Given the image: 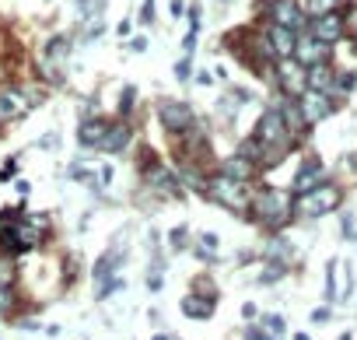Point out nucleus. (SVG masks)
I'll use <instances>...</instances> for the list:
<instances>
[{
	"label": "nucleus",
	"instance_id": "393cba45",
	"mask_svg": "<svg viewBox=\"0 0 357 340\" xmlns=\"http://www.w3.org/2000/svg\"><path fill=\"white\" fill-rule=\"evenodd\" d=\"M133 98H137V88L126 84V88H123V98H119V116H130V112H133Z\"/></svg>",
	"mask_w": 357,
	"mask_h": 340
},
{
	"label": "nucleus",
	"instance_id": "473e14b6",
	"mask_svg": "<svg viewBox=\"0 0 357 340\" xmlns=\"http://www.w3.org/2000/svg\"><path fill=\"white\" fill-rule=\"evenodd\" d=\"M178 15H186V4L183 0H172V18H178Z\"/></svg>",
	"mask_w": 357,
	"mask_h": 340
},
{
	"label": "nucleus",
	"instance_id": "5701e85b",
	"mask_svg": "<svg viewBox=\"0 0 357 340\" xmlns=\"http://www.w3.org/2000/svg\"><path fill=\"white\" fill-rule=\"evenodd\" d=\"M15 277H18V270H15L11 256H0V288H15Z\"/></svg>",
	"mask_w": 357,
	"mask_h": 340
},
{
	"label": "nucleus",
	"instance_id": "412c9836",
	"mask_svg": "<svg viewBox=\"0 0 357 340\" xmlns=\"http://www.w3.org/2000/svg\"><path fill=\"white\" fill-rule=\"evenodd\" d=\"M183 183L204 193V186H207V172H204V168H200V165L193 161V165H186V168H183Z\"/></svg>",
	"mask_w": 357,
	"mask_h": 340
},
{
	"label": "nucleus",
	"instance_id": "a878e982",
	"mask_svg": "<svg viewBox=\"0 0 357 340\" xmlns=\"http://www.w3.org/2000/svg\"><path fill=\"white\" fill-rule=\"evenodd\" d=\"M263 326H266V333H270V337H284V330H287L280 316H263Z\"/></svg>",
	"mask_w": 357,
	"mask_h": 340
},
{
	"label": "nucleus",
	"instance_id": "aec40b11",
	"mask_svg": "<svg viewBox=\"0 0 357 340\" xmlns=\"http://www.w3.org/2000/svg\"><path fill=\"white\" fill-rule=\"evenodd\" d=\"M340 8H343V0H308L301 11H305V18H322V15H333Z\"/></svg>",
	"mask_w": 357,
	"mask_h": 340
},
{
	"label": "nucleus",
	"instance_id": "f257e3e1",
	"mask_svg": "<svg viewBox=\"0 0 357 340\" xmlns=\"http://www.w3.org/2000/svg\"><path fill=\"white\" fill-rule=\"evenodd\" d=\"M249 214L256 225H263L266 232H280L291 218H294V200L291 193L277 190V186H263L252 200H249Z\"/></svg>",
	"mask_w": 357,
	"mask_h": 340
},
{
	"label": "nucleus",
	"instance_id": "7ed1b4c3",
	"mask_svg": "<svg viewBox=\"0 0 357 340\" xmlns=\"http://www.w3.org/2000/svg\"><path fill=\"white\" fill-rule=\"evenodd\" d=\"M204 193H207L214 204H221V207H228V211H238V214L249 207L245 186H242V183H231V179H225V176H211L207 186H204Z\"/></svg>",
	"mask_w": 357,
	"mask_h": 340
},
{
	"label": "nucleus",
	"instance_id": "f8f14e48",
	"mask_svg": "<svg viewBox=\"0 0 357 340\" xmlns=\"http://www.w3.org/2000/svg\"><path fill=\"white\" fill-rule=\"evenodd\" d=\"M263 36H266V43H270V50H273V57H277V60H287V57H294L298 32H291V29H284V25H270V22H266Z\"/></svg>",
	"mask_w": 357,
	"mask_h": 340
},
{
	"label": "nucleus",
	"instance_id": "9d476101",
	"mask_svg": "<svg viewBox=\"0 0 357 340\" xmlns=\"http://www.w3.org/2000/svg\"><path fill=\"white\" fill-rule=\"evenodd\" d=\"M298 109H301L305 123L312 126V123H322V119L333 112V98H329L326 91H312V88H305V91L298 95Z\"/></svg>",
	"mask_w": 357,
	"mask_h": 340
},
{
	"label": "nucleus",
	"instance_id": "72a5a7b5",
	"mask_svg": "<svg viewBox=\"0 0 357 340\" xmlns=\"http://www.w3.org/2000/svg\"><path fill=\"white\" fill-rule=\"evenodd\" d=\"M326 319H329V309H315L312 312V323H326Z\"/></svg>",
	"mask_w": 357,
	"mask_h": 340
},
{
	"label": "nucleus",
	"instance_id": "4468645a",
	"mask_svg": "<svg viewBox=\"0 0 357 340\" xmlns=\"http://www.w3.org/2000/svg\"><path fill=\"white\" fill-rule=\"evenodd\" d=\"M214 305H218V295H207V291H204V295L193 291V295L183 298V312H186L190 319H211V316H214Z\"/></svg>",
	"mask_w": 357,
	"mask_h": 340
},
{
	"label": "nucleus",
	"instance_id": "0eeeda50",
	"mask_svg": "<svg viewBox=\"0 0 357 340\" xmlns=\"http://www.w3.org/2000/svg\"><path fill=\"white\" fill-rule=\"evenodd\" d=\"M256 161L252 158H245L242 151H235V154H228L221 165H218V176H225V179H231V183H242V186H249L252 179H256Z\"/></svg>",
	"mask_w": 357,
	"mask_h": 340
},
{
	"label": "nucleus",
	"instance_id": "4c0bfd02",
	"mask_svg": "<svg viewBox=\"0 0 357 340\" xmlns=\"http://www.w3.org/2000/svg\"><path fill=\"white\" fill-rule=\"evenodd\" d=\"M77 4H88V0H77Z\"/></svg>",
	"mask_w": 357,
	"mask_h": 340
},
{
	"label": "nucleus",
	"instance_id": "423d86ee",
	"mask_svg": "<svg viewBox=\"0 0 357 340\" xmlns=\"http://www.w3.org/2000/svg\"><path fill=\"white\" fill-rule=\"evenodd\" d=\"M277 88L287 95V98H298L308 84H305V67L294 60V57H287V60H277Z\"/></svg>",
	"mask_w": 357,
	"mask_h": 340
},
{
	"label": "nucleus",
	"instance_id": "bb28decb",
	"mask_svg": "<svg viewBox=\"0 0 357 340\" xmlns=\"http://www.w3.org/2000/svg\"><path fill=\"white\" fill-rule=\"evenodd\" d=\"M15 309V288H0V316H8Z\"/></svg>",
	"mask_w": 357,
	"mask_h": 340
},
{
	"label": "nucleus",
	"instance_id": "cd10ccee",
	"mask_svg": "<svg viewBox=\"0 0 357 340\" xmlns=\"http://www.w3.org/2000/svg\"><path fill=\"white\" fill-rule=\"evenodd\" d=\"M190 67H193L190 57H186V60H178V64H175V77H178V81H190Z\"/></svg>",
	"mask_w": 357,
	"mask_h": 340
},
{
	"label": "nucleus",
	"instance_id": "9b49d317",
	"mask_svg": "<svg viewBox=\"0 0 357 340\" xmlns=\"http://www.w3.org/2000/svg\"><path fill=\"white\" fill-rule=\"evenodd\" d=\"M308 36H315L326 46H336L343 39V15L333 11V15H322V18H308Z\"/></svg>",
	"mask_w": 357,
	"mask_h": 340
},
{
	"label": "nucleus",
	"instance_id": "c9c22d12",
	"mask_svg": "<svg viewBox=\"0 0 357 340\" xmlns=\"http://www.w3.org/2000/svg\"><path fill=\"white\" fill-rule=\"evenodd\" d=\"M294 340H308V337H305V333H298V337H294Z\"/></svg>",
	"mask_w": 357,
	"mask_h": 340
},
{
	"label": "nucleus",
	"instance_id": "f03ea898",
	"mask_svg": "<svg viewBox=\"0 0 357 340\" xmlns=\"http://www.w3.org/2000/svg\"><path fill=\"white\" fill-rule=\"evenodd\" d=\"M340 197H343V193H340L336 183H319L315 190L298 193L294 207H298V214H305V218H322V214H329V211L340 207Z\"/></svg>",
	"mask_w": 357,
	"mask_h": 340
},
{
	"label": "nucleus",
	"instance_id": "f3484780",
	"mask_svg": "<svg viewBox=\"0 0 357 340\" xmlns=\"http://www.w3.org/2000/svg\"><path fill=\"white\" fill-rule=\"evenodd\" d=\"M333 77H336V71H333L329 64L305 67V84H308L312 91H326V95H333Z\"/></svg>",
	"mask_w": 357,
	"mask_h": 340
},
{
	"label": "nucleus",
	"instance_id": "20e7f679",
	"mask_svg": "<svg viewBox=\"0 0 357 340\" xmlns=\"http://www.w3.org/2000/svg\"><path fill=\"white\" fill-rule=\"evenodd\" d=\"M259 15H266L270 25H284L291 32L305 29V11L298 0H259Z\"/></svg>",
	"mask_w": 357,
	"mask_h": 340
},
{
	"label": "nucleus",
	"instance_id": "f704fd0d",
	"mask_svg": "<svg viewBox=\"0 0 357 340\" xmlns=\"http://www.w3.org/2000/svg\"><path fill=\"white\" fill-rule=\"evenodd\" d=\"M130 29H133V25H130V18H126V22H119V29H116V32H119V36H130Z\"/></svg>",
	"mask_w": 357,
	"mask_h": 340
},
{
	"label": "nucleus",
	"instance_id": "2f4dec72",
	"mask_svg": "<svg viewBox=\"0 0 357 340\" xmlns=\"http://www.w3.org/2000/svg\"><path fill=\"white\" fill-rule=\"evenodd\" d=\"M130 50H133V53H144V50H147V39H144V36H137V39L130 43Z\"/></svg>",
	"mask_w": 357,
	"mask_h": 340
},
{
	"label": "nucleus",
	"instance_id": "c85d7f7f",
	"mask_svg": "<svg viewBox=\"0 0 357 340\" xmlns=\"http://www.w3.org/2000/svg\"><path fill=\"white\" fill-rule=\"evenodd\" d=\"M140 22H144V25H151V22H154V0H147V4H144V11H140Z\"/></svg>",
	"mask_w": 357,
	"mask_h": 340
},
{
	"label": "nucleus",
	"instance_id": "4be33fe9",
	"mask_svg": "<svg viewBox=\"0 0 357 340\" xmlns=\"http://www.w3.org/2000/svg\"><path fill=\"white\" fill-rule=\"evenodd\" d=\"M326 298H329V302L340 298V260H333V263L326 267Z\"/></svg>",
	"mask_w": 357,
	"mask_h": 340
},
{
	"label": "nucleus",
	"instance_id": "7c9ffc66",
	"mask_svg": "<svg viewBox=\"0 0 357 340\" xmlns=\"http://www.w3.org/2000/svg\"><path fill=\"white\" fill-rule=\"evenodd\" d=\"M172 246H186V228H175L172 232Z\"/></svg>",
	"mask_w": 357,
	"mask_h": 340
},
{
	"label": "nucleus",
	"instance_id": "c756f323",
	"mask_svg": "<svg viewBox=\"0 0 357 340\" xmlns=\"http://www.w3.org/2000/svg\"><path fill=\"white\" fill-rule=\"evenodd\" d=\"M190 32H200V8H190Z\"/></svg>",
	"mask_w": 357,
	"mask_h": 340
},
{
	"label": "nucleus",
	"instance_id": "a211bd4d",
	"mask_svg": "<svg viewBox=\"0 0 357 340\" xmlns=\"http://www.w3.org/2000/svg\"><path fill=\"white\" fill-rule=\"evenodd\" d=\"M126 144H130V126H126V123H109V133L102 137L98 151L119 154V151H126Z\"/></svg>",
	"mask_w": 357,
	"mask_h": 340
},
{
	"label": "nucleus",
	"instance_id": "6ab92c4d",
	"mask_svg": "<svg viewBox=\"0 0 357 340\" xmlns=\"http://www.w3.org/2000/svg\"><path fill=\"white\" fill-rule=\"evenodd\" d=\"M67 57H70V39H67V36H53V39L46 43V60H50L53 67H63Z\"/></svg>",
	"mask_w": 357,
	"mask_h": 340
},
{
	"label": "nucleus",
	"instance_id": "e433bc0d",
	"mask_svg": "<svg viewBox=\"0 0 357 340\" xmlns=\"http://www.w3.org/2000/svg\"><path fill=\"white\" fill-rule=\"evenodd\" d=\"M154 340H168V337H161V333H158V337H154Z\"/></svg>",
	"mask_w": 357,
	"mask_h": 340
},
{
	"label": "nucleus",
	"instance_id": "b1692460",
	"mask_svg": "<svg viewBox=\"0 0 357 340\" xmlns=\"http://www.w3.org/2000/svg\"><path fill=\"white\" fill-rule=\"evenodd\" d=\"M343 36H350L357 43V4H350V11L343 15Z\"/></svg>",
	"mask_w": 357,
	"mask_h": 340
},
{
	"label": "nucleus",
	"instance_id": "1a4fd4ad",
	"mask_svg": "<svg viewBox=\"0 0 357 340\" xmlns=\"http://www.w3.org/2000/svg\"><path fill=\"white\" fill-rule=\"evenodd\" d=\"M329 50H333V46L319 43L315 36H308V32H298V43H294V60H298L301 67L329 64Z\"/></svg>",
	"mask_w": 357,
	"mask_h": 340
},
{
	"label": "nucleus",
	"instance_id": "6e6552de",
	"mask_svg": "<svg viewBox=\"0 0 357 340\" xmlns=\"http://www.w3.org/2000/svg\"><path fill=\"white\" fill-rule=\"evenodd\" d=\"M29 109H32V98H29L25 88H15V84L0 88V123H15Z\"/></svg>",
	"mask_w": 357,
	"mask_h": 340
},
{
	"label": "nucleus",
	"instance_id": "dca6fc26",
	"mask_svg": "<svg viewBox=\"0 0 357 340\" xmlns=\"http://www.w3.org/2000/svg\"><path fill=\"white\" fill-rule=\"evenodd\" d=\"M105 133H109V119H102V116L81 119V126H77V140H81L84 147H98Z\"/></svg>",
	"mask_w": 357,
	"mask_h": 340
},
{
	"label": "nucleus",
	"instance_id": "ddd939ff",
	"mask_svg": "<svg viewBox=\"0 0 357 340\" xmlns=\"http://www.w3.org/2000/svg\"><path fill=\"white\" fill-rule=\"evenodd\" d=\"M144 179H147L151 190H158V193H165V197H175V193H178V179H175V172H168L165 165H151L147 172H144Z\"/></svg>",
	"mask_w": 357,
	"mask_h": 340
},
{
	"label": "nucleus",
	"instance_id": "39448f33",
	"mask_svg": "<svg viewBox=\"0 0 357 340\" xmlns=\"http://www.w3.org/2000/svg\"><path fill=\"white\" fill-rule=\"evenodd\" d=\"M158 119H161V126L168 130V133H186L193 123H197V112H193V105L190 102H178V98H168V102H161L158 105Z\"/></svg>",
	"mask_w": 357,
	"mask_h": 340
},
{
	"label": "nucleus",
	"instance_id": "2eb2a0df",
	"mask_svg": "<svg viewBox=\"0 0 357 340\" xmlns=\"http://www.w3.org/2000/svg\"><path fill=\"white\" fill-rule=\"evenodd\" d=\"M322 183V161L319 158H308L301 168H298V176H294V193H308Z\"/></svg>",
	"mask_w": 357,
	"mask_h": 340
}]
</instances>
